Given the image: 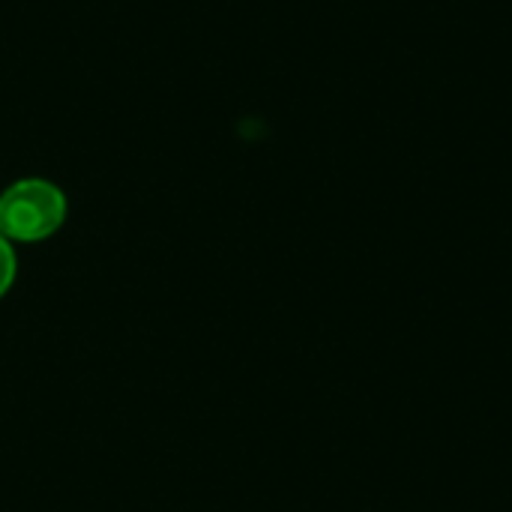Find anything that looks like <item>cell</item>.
<instances>
[{
    "mask_svg": "<svg viewBox=\"0 0 512 512\" xmlns=\"http://www.w3.org/2000/svg\"><path fill=\"white\" fill-rule=\"evenodd\" d=\"M15 273H18L15 249H12V243L0 234V300L9 294V288H12V282H15Z\"/></svg>",
    "mask_w": 512,
    "mask_h": 512,
    "instance_id": "2",
    "label": "cell"
},
{
    "mask_svg": "<svg viewBox=\"0 0 512 512\" xmlns=\"http://www.w3.org/2000/svg\"><path fill=\"white\" fill-rule=\"evenodd\" d=\"M66 222V195L42 177H27L0 195V234L9 243H39Z\"/></svg>",
    "mask_w": 512,
    "mask_h": 512,
    "instance_id": "1",
    "label": "cell"
}]
</instances>
